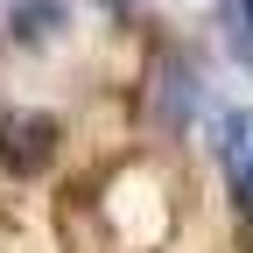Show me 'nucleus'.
<instances>
[{"instance_id": "nucleus-1", "label": "nucleus", "mask_w": 253, "mask_h": 253, "mask_svg": "<svg viewBox=\"0 0 253 253\" xmlns=\"http://www.w3.org/2000/svg\"><path fill=\"white\" fill-rule=\"evenodd\" d=\"M49 148H56V126L42 120V113H21V120H7V126H0V162H7V169H42L49 162Z\"/></svg>"}, {"instance_id": "nucleus-2", "label": "nucleus", "mask_w": 253, "mask_h": 253, "mask_svg": "<svg viewBox=\"0 0 253 253\" xmlns=\"http://www.w3.org/2000/svg\"><path fill=\"white\" fill-rule=\"evenodd\" d=\"M225 169H232V190H239V204L253 211V113H239L225 126Z\"/></svg>"}, {"instance_id": "nucleus-3", "label": "nucleus", "mask_w": 253, "mask_h": 253, "mask_svg": "<svg viewBox=\"0 0 253 253\" xmlns=\"http://www.w3.org/2000/svg\"><path fill=\"white\" fill-rule=\"evenodd\" d=\"M21 36H42V28H56V0H21Z\"/></svg>"}, {"instance_id": "nucleus-4", "label": "nucleus", "mask_w": 253, "mask_h": 253, "mask_svg": "<svg viewBox=\"0 0 253 253\" xmlns=\"http://www.w3.org/2000/svg\"><path fill=\"white\" fill-rule=\"evenodd\" d=\"M239 14H253V0H239Z\"/></svg>"}]
</instances>
